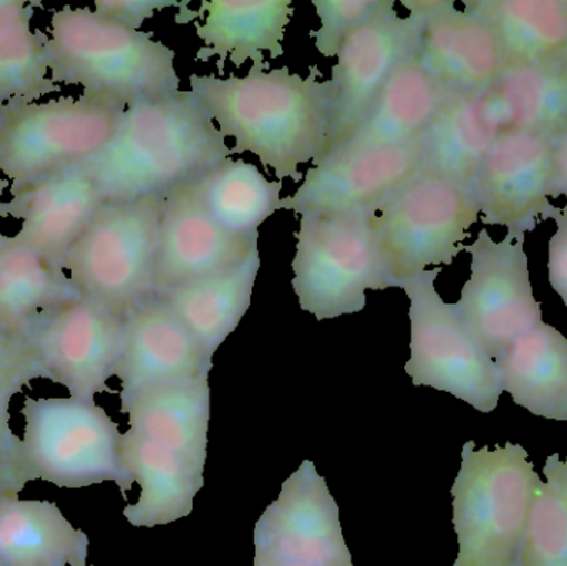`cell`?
<instances>
[{
	"label": "cell",
	"instance_id": "cell-24",
	"mask_svg": "<svg viewBox=\"0 0 567 566\" xmlns=\"http://www.w3.org/2000/svg\"><path fill=\"white\" fill-rule=\"evenodd\" d=\"M122 447L126 471L133 484L140 485L138 502L123 511L128 524L155 528L188 517L205 485V471L130 429L123 434Z\"/></svg>",
	"mask_w": 567,
	"mask_h": 566
},
{
	"label": "cell",
	"instance_id": "cell-15",
	"mask_svg": "<svg viewBox=\"0 0 567 566\" xmlns=\"http://www.w3.org/2000/svg\"><path fill=\"white\" fill-rule=\"evenodd\" d=\"M551 158V140L503 130L470 186L483 223L506 226V238L518 241L549 219Z\"/></svg>",
	"mask_w": 567,
	"mask_h": 566
},
{
	"label": "cell",
	"instance_id": "cell-19",
	"mask_svg": "<svg viewBox=\"0 0 567 566\" xmlns=\"http://www.w3.org/2000/svg\"><path fill=\"white\" fill-rule=\"evenodd\" d=\"M103 205L99 186L83 165L10 193L0 216L17 219L20 228L16 235L43 258L62 266Z\"/></svg>",
	"mask_w": 567,
	"mask_h": 566
},
{
	"label": "cell",
	"instance_id": "cell-10",
	"mask_svg": "<svg viewBox=\"0 0 567 566\" xmlns=\"http://www.w3.org/2000/svg\"><path fill=\"white\" fill-rule=\"evenodd\" d=\"M442 269H429L396 286L410 301V359L405 372L413 385L449 392L489 414L498 408L503 392L498 369L466 328L455 305L443 301L436 291L435 279Z\"/></svg>",
	"mask_w": 567,
	"mask_h": 566
},
{
	"label": "cell",
	"instance_id": "cell-27",
	"mask_svg": "<svg viewBox=\"0 0 567 566\" xmlns=\"http://www.w3.org/2000/svg\"><path fill=\"white\" fill-rule=\"evenodd\" d=\"M76 295L62 266L0 233V331L29 346L40 322Z\"/></svg>",
	"mask_w": 567,
	"mask_h": 566
},
{
	"label": "cell",
	"instance_id": "cell-13",
	"mask_svg": "<svg viewBox=\"0 0 567 566\" xmlns=\"http://www.w3.org/2000/svg\"><path fill=\"white\" fill-rule=\"evenodd\" d=\"M255 552V557L313 566H355L340 527L339 505L309 459L256 522Z\"/></svg>",
	"mask_w": 567,
	"mask_h": 566
},
{
	"label": "cell",
	"instance_id": "cell-14",
	"mask_svg": "<svg viewBox=\"0 0 567 566\" xmlns=\"http://www.w3.org/2000/svg\"><path fill=\"white\" fill-rule=\"evenodd\" d=\"M420 35L422 22L410 16L400 17L395 10L359 27L343 40L330 76L336 85V105L322 159L359 128L393 72L416 56Z\"/></svg>",
	"mask_w": 567,
	"mask_h": 566
},
{
	"label": "cell",
	"instance_id": "cell-26",
	"mask_svg": "<svg viewBox=\"0 0 567 566\" xmlns=\"http://www.w3.org/2000/svg\"><path fill=\"white\" fill-rule=\"evenodd\" d=\"M89 547L52 502L0 492V566H90Z\"/></svg>",
	"mask_w": 567,
	"mask_h": 566
},
{
	"label": "cell",
	"instance_id": "cell-22",
	"mask_svg": "<svg viewBox=\"0 0 567 566\" xmlns=\"http://www.w3.org/2000/svg\"><path fill=\"white\" fill-rule=\"evenodd\" d=\"M502 132L492 92L450 93L422 136L423 169L470 188Z\"/></svg>",
	"mask_w": 567,
	"mask_h": 566
},
{
	"label": "cell",
	"instance_id": "cell-40",
	"mask_svg": "<svg viewBox=\"0 0 567 566\" xmlns=\"http://www.w3.org/2000/svg\"><path fill=\"white\" fill-rule=\"evenodd\" d=\"M252 566H313V565L299 564V562L281 560V558L255 557V565H252Z\"/></svg>",
	"mask_w": 567,
	"mask_h": 566
},
{
	"label": "cell",
	"instance_id": "cell-23",
	"mask_svg": "<svg viewBox=\"0 0 567 566\" xmlns=\"http://www.w3.org/2000/svg\"><path fill=\"white\" fill-rule=\"evenodd\" d=\"M449 95L412 56L393 72L359 128L330 156L419 142Z\"/></svg>",
	"mask_w": 567,
	"mask_h": 566
},
{
	"label": "cell",
	"instance_id": "cell-38",
	"mask_svg": "<svg viewBox=\"0 0 567 566\" xmlns=\"http://www.w3.org/2000/svg\"><path fill=\"white\" fill-rule=\"evenodd\" d=\"M549 219L558 223V231L549 241V282L567 306V209H553Z\"/></svg>",
	"mask_w": 567,
	"mask_h": 566
},
{
	"label": "cell",
	"instance_id": "cell-28",
	"mask_svg": "<svg viewBox=\"0 0 567 566\" xmlns=\"http://www.w3.org/2000/svg\"><path fill=\"white\" fill-rule=\"evenodd\" d=\"M502 391L548 421H567V339L546 322L516 339L495 359Z\"/></svg>",
	"mask_w": 567,
	"mask_h": 566
},
{
	"label": "cell",
	"instance_id": "cell-16",
	"mask_svg": "<svg viewBox=\"0 0 567 566\" xmlns=\"http://www.w3.org/2000/svg\"><path fill=\"white\" fill-rule=\"evenodd\" d=\"M422 169V138L329 156L307 169L302 185L282 198L281 209L303 216L375 208Z\"/></svg>",
	"mask_w": 567,
	"mask_h": 566
},
{
	"label": "cell",
	"instance_id": "cell-4",
	"mask_svg": "<svg viewBox=\"0 0 567 566\" xmlns=\"http://www.w3.org/2000/svg\"><path fill=\"white\" fill-rule=\"evenodd\" d=\"M13 464V491L40 481L60 488L113 482L125 494L133 481L123 462V434L95 401L29 398Z\"/></svg>",
	"mask_w": 567,
	"mask_h": 566
},
{
	"label": "cell",
	"instance_id": "cell-39",
	"mask_svg": "<svg viewBox=\"0 0 567 566\" xmlns=\"http://www.w3.org/2000/svg\"><path fill=\"white\" fill-rule=\"evenodd\" d=\"M553 173L549 198H567V128L566 132L553 142ZM567 209V205L565 206Z\"/></svg>",
	"mask_w": 567,
	"mask_h": 566
},
{
	"label": "cell",
	"instance_id": "cell-11",
	"mask_svg": "<svg viewBox=\"0 0 567 566\" xmlns=\"http://www.w3.org/2000/svg\"><path fill=\"white\" fill-rule=\"evenodd\" d=\"M123 346L125 316L79 292L56 306L29 339L40 379L86 401L109 391Z\"/></svg>",
	"mask_w": 567,
	"mask_h": 566
},
{
	"label": "cell",
	"instance_id": "cell-25",
	"mask_svg": "<svg viewBox=\"0 0 567 566\" xmlns=\"http://www.w3.org/2000/svg\"><path fill=\"white\" fill-rule=\"evenodd\" d=\"M130 431L158 442L205 471L212 391L208 378L162 385L120 401Z\"/></svg>",
	"mask_w": 567,
	"mask_h": 566
},
{
	"label": "cell",
	"instance_id": "cell-8",
	"mask_svg": "<svg viewBox=\"0 0 567 566\" xmlns=\"http://www.w3.org/2000/svg\"><path fill=\"white\" fill-rule=\"evenodd\" d=\"M123 112L83 93L0 112V175L9 192L92 162L115 135Z\"/></svg>",
	"mask_w": 567,
	"mask_h": 566
},
{
	"label": "cell",
	"instance_id": "cell-18",
	"mask_svg": "<svg viewBox=\"0 0 567 566\" xmlns=\"http://www.w3.org/2000/svg\"><path fill=\"white\" fill-rule=\"evenodd\" d=\"M213 361L163 299L152 298L125 316V346L116 379L120 401L138 392L208 378Z\"/></svg>",
	"mask_w": 567,
	"mask_h": 566
},
{
	"label": "cell",
	"instance_id": "cell-3",
	"mask_svg": "<svg viewBox=\"0 0 567 566\" xmlns=\"http://www.w3.org/2000/svg\"><path fill=\"white\" fill-rule=\"evenodd\" d=\"M49 52L53 82L123 110L182 90L172 47L90 7L53 12Z\"/></svg>",
	"mask_w": 567,
	"mask_h": 566
},
{
	"label": "cell",
	"instance_id": "cell-5",
	"mask_svg": "<svg viewBox=\"0 0 567 566\" xmlns=\"http://www.w3.org/2000/svg\"><path fill=\"white\" fill-rule=\"evenodd\" d=\"M542 477L526 449L463 445L452 487L458 557L453 566H516Z\"/></svg>",
	"mask_w": 567,
	"mask_h": 566
},
{
	"label": "cell",
	"instance_id": "cell-36",
	"mask_svg": "<svg viewBox=\"0 0 567 566\" xmlns=\"http://www.w3.org/2000/svg\"><path fill=\"white\" fill-rule=\"evenodd\" d=\"M320 20L317 30H310L317 52L333 59L343 40L365 23L395 12L393 0H312Z\"/></svg>",
	"mask_w": 567,
	"mask_h": 566
},
{
	"label": "cell",
	"instance_id": "cell-12",
	"mask_svg": "<svg viewBox=\"0 0 567 566\" xmlns=\"http://www.w3.org/2000/svg\"><path fill=\"white\" fill-rule=\"evenodd\" d=\"M472 276L455 308L486 354L495 361L516 339L543 321L529 279L525 239L493 241L486 229L473 245Z\"/></svg>",
	"mask_w": 567,
	"mask_h": 566
},
{
	"label": "cell",
	"instance_id": "cell-30",
	"mask_svg": "<svg viewBox=\"0 0 567 566\" xmlns=\"http://www.w3.org/2000/svg\"><path fill=\"white\" fill-rule=\"evenodd\" d=\"M463 9L495 33L503 65H567V0H472Z\"/></svg>",
	"mask_w": 567,
	"mask_h": 566
},
{
	"label": "cell",
	"instance_id": "cell-20",
	"mask_svg": "<svg viewBox=\"0 0 567 566\" xmlns=\"http://www.w3.org/2000/svg\"><path fill=\"white\" fill-rule=\"evenodd\" d=\"M416 59L449 93L492 92L503 69L495 33L453 0H440L423 20Z\"/></svg>",
	"mask_w": 567,
	"mask_h": 566
},
{
	"label": "cell",
	"instance_id": "cell-2",
	"mask_svg": "<svg viewBox=\"0 0 567 566\" xmlns=\"http://www.w3.org/2000/svg\"><path fill=\"white\" fill-rule=\"evenodd\" d=\"M192 90L128 106L109 145L86 163L103 202L165 195L231 158Z\"/></svg>",
	"mask_w": 567,
	"mask_h": 566
},
{
	"label": "cell",
	"instance_id": "cell-35",
	"mask_svg": "<svg viewBox=\"0 0 567 566\" xmlns=\"http://www.w3.org/2000/svg\"><path fill=\"white\" fill-rule=\"evenodd\" d=\"M33 379H40V374L29 346L0 331V492H16L13 464L19 438L10 424V405Z\"/></svg>",
	"mask_w": 567,
	"mask_h": 566
},
{
	"label": "cell",
	"instance_id": "cell-29",
	"mask_svg": "<svg viewBox=\"0 0 567 566\" xmlns=\"http://www.w3.org/2000/svg\"><path fill=\"white\" fill-rule=\"evenodd\" d=\"M261 269L256 248L235 268L199 281L189 282L158 296L178 316L179 321L212 359L223 342L236 331L251 308L252 291Z\"/></svg>",
	"mask_w": 567,
	"mask_h": 566
},
{
	"label": "cell",
	"instance_id": "cell-1",
	"mask_svg": "<svg viewBox=\"0 0 567 566\" xmlns=\"http://www.w3.org/2000/svg\"><path fill=\"white\" fill-rule=\"evenodd\" d=\"M320 76L317 66L303 76L252 65L245 76L193 73L189 86L221 135L235 140V153H252L284 182L302 178L300 166L326 155L336 85Z\"/></svg>",
	"mask_w": 567,
	"mask_h": 566
},
{
	"label": "cell",
	"instance_id": "cell-17",
	"mask_svg": "<svg viewBox=\"0 0 567 566\" xmlns=\"http://www.w3.org/2000/svg\"><path fill=\"white\" fill-rule=\"evenodd\" d=\"M259 236H235L206 212L192 182L163 195L155 296L235 268L258 246Z\"/></svg>",
	"mask_w": 567,
	"mask_h": 566
},
{
	"label": "cell",
	"instance_id": "cell-33",
	"mask_svg": "<svg viewBox=\"0 0 567 566\" xmlns=\"http://www.w3.org/2000/svg\"><path fill=\"white\" fill-rule=\"evenodd\" d=\"M32 3L0 0V112L55 92L49 37L32 25Z\"/></svg>",
	"mask_w": 567,
	"mask_h": 566
},
{
	"label": "cell",
	"instance_id": "cell-34",
	"mask_svg": "<svg viewBox=\"0 0 567 566\" xmlns=\"http://www.w3.org/2000/svg\"><path fill=\"white\" fill-rule=\"evenodd\" d=\"M543 472L516 566H567V459L553 454Z\"/></svg>",
	"mask_w": 567,
	"mask_h": 566
},
{
	"label": "cell",
	"instance_id": "cell-7",
	"mask_svg": "<svg viewBox=\"0 0 567 566\" xmlns=\"http://www.w3.org/2000/svg\"><path fill=\"white\" fill-rule=\"evenodd\" d=\"M163 195L105 203L62 268L79 295L126 316L155 298Z\"/></svg>",
	"mask_w": 567,
	"mask_h": 566
},
{
	"label": "cell",
	"instance_id": "cell-37",
	"mask_svg": "<svg viewBox=\"0 0 567 566\" xmlns=\"http://www.w3.org/2000/svg\"><path fill=\"white\" fill-rule=\"evenodd\" d=\"M183 3L185 2H176V0H100L95 2L93 9L123 25L140 30L150 17L172 7L182 9Z\"/></svg>",
	"mask_w": 567,
	"mask_h": 566
},
{
	"label": "cell",
	"instance_id": "cell-32",
	"mask_svg": "<svg viewBox=\"0 0 567 566\" xmlns=\"http://www.w3.org/2000/svg\"><path fill=\"white\" fill-rule=\"evenodd\" d=\"M503 130L558 140L567 128V65H503L492 89Z\"/></svg>",
	"mask_w": 567,
	"mask_h": 566
},
{
	"label": "cell",
	"instance_id": "cell-6",
	"mask_svg": "<svg viewBox=\"0 0 567 566\" xmlns=\"http://www.w3.org/2000/svg\"><path fill=\"white\" fill-rule=\"evenodd\" d=\"M292 289L317 321L355 315L367 291L395 288L373 228V208L299 216Z\"/></svg>",
	"mask_w": 567,
	"mask_h": 566
},
{
	"label": "cell",
	"instance_id": "cell-41",
	"mask_svg": "<svg viewBox=\"0 0 567 566\" xmlns=\"http://www.w3.org/2000/svg\"><path fill=\"white\" fill-rule=\"evenodd\" d=\"M2 185H0V208H2Z\"/></svg>",
	"mask_w": 567,
	"mask_h": 566
},
{
	"label": "cell",
	"instance_id": "cell-31",
	"mask_svg": "<svg viewBox=\"0 0 567 566\" xmlns=\"http://www.w3.org/2000/svg\"><path fill=\"white\" fill-rule=\"evenodd\" d=\"M192 185L209 216L235 236H259V228L281 212L284 182L266 178L245 159H225Z\"/></svg>",
	"mask_w": 567,
	"mask_h": 566
},
{
	"label": "cell",
	"instance_id": "cell-9",
	"mask_svg": "<svg viewBox=\"0 0 567 566\" xmlns=\"http://www.w3.org/2000/svg\"><path fill=\"white\" fill-rule=\"evenodd\" d=\"M480 219L472 189L422 169L373 208V228L393 285L452 265Z\"/></svg>",
	"mask_w": 567,
	"mask_h": 566
},
{
	"label": "cell",
	"instance_id": "cell-21",
	"mask_svg": "<svg viewBox=\"0 0 567 566\" xmlns=\"http://www.w3.org/2000/svg\"><path fill=\"white\" fill-rule=\"evenodd\" d=\"M293 16L290 0H213L199 3L192 10V22L196 23V35L203 47L196 60L208 62L219 59V69L231 62L235 66L252 65L268 69L265 53L271 59L284 55V39Z\"/></svg>",
	"mask_w": 567,
	"mask_h": 566
}]
</instances>
